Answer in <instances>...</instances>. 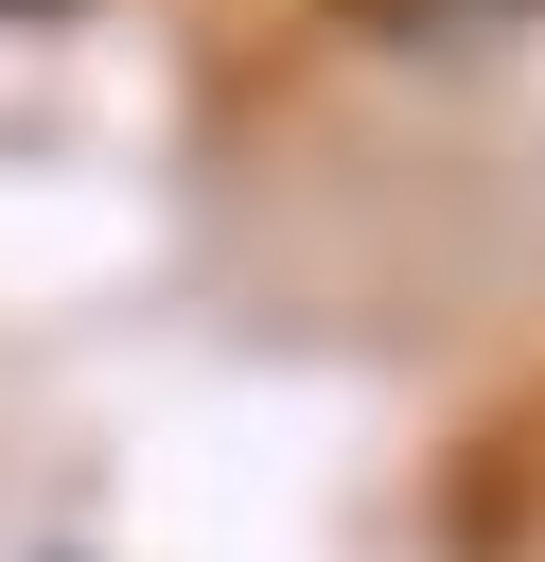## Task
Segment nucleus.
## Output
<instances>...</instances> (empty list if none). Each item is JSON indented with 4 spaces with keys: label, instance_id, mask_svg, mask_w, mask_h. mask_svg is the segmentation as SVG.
Wrapping results in <instances>:
<instances>
[{
    "label": "nucleus",
    "instance_id": "obj_1",
    "mask_svg": "<svg viewBox=\"0 0 545 562\" xmlns=\"http://www.w3.org/2000/svg\"><path fill=\"white\" fill-rule=\"evenodd\" d=\"M0 18H35V0H0Z\"/></svg>",
    "mask_w": 545,
    "mask_h": 562
}]
</instances>
